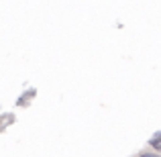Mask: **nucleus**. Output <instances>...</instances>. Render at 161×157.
<instances>
[{
	"instance_id": "f03ea898",
	"label": "nucleus",
	"mask_w": 161,
	"mask_h": 157,
	"mask_svg": "<svg viewBox=\"0 0 161 157\" xmlns=\"http://www.w3.org/2000/svg\"><path fill=\"white\" fill-rule=\"evenodd\" d=\"M141 157H159V155H153V153H145V155H141Z\"/></svg>"
},
{
	"instance_id": "f257e3e1",
	"label": "nucleus",
	"mask_w": 161,
	"mask_h": 157,
	"mask_svg": "<svg viewBox=\"0 0 161 157\" xmlns=\"http://www.w3.org/2000/svg\"><path fill=\"white\" fill-rule=\"evenodd\" d=\"M151 145H153L155 149H161V133H159V135H155V137L151 139Z\"/></svg>"
}]
</instances>
